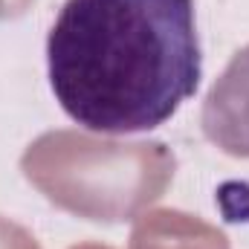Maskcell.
Instances as JSON below:
<instances>
[{
  "label": "cell",
  "instance_id": "6da1fadb",
  "mask_svg": "<svg viewBox=\"0 0 249 249\" xmlns=\"http://www.w3.org/2000/svg\"><path fill=\"white\" fill-rule=\"evenodd\" d=\"M50 87L93 133H145L197 93L194 0H67L47 35Z\"/></svg>",
  "mask_w": 249,
  "mask_h": 249
},
{
  "label": "cell",
  "instance_id": "7a4b0ae2",
  "mask_svg": "<svg viewBox=\"0 0 249 249\" xmlns=\"http://www.w3.org/2000/svg\"><path fill=\"white\" fill-rule=\"evenodd\" d=\"M203 136L229 157L249 160V44L241 47L203 99Z\"/></svg>",
  "mask_w": 249,
  "mask_h": 249
}]
</instances>
